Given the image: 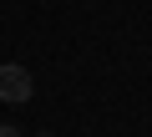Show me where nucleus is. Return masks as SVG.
Masks as SVG:
<instances>
[{
  "mask_svg": "<svg viewBox=\"0 0 152 137\" xmlns=\"http://www.w3.org/2000/svg\"><path fill=\"white\" fill-rule=\"evenodd\" d=\"M31 71H26V66H0V102H31Z\"/></svg>",
  "mask_w": 152,
  "mask_h": 137,
  "instance_id": "1",
  "label": "nucleus"
},
{
  "mask_svg": "<svg viewBox=\"0 0 152 137\" xmlns=\"http://www.w3.org/2000/svg\"><path fill=\"white\" fill-rule=\"evenodd\" d=\"M0 137H20V132H15V127H5V122H0Z\"/></svg>",
  "mask_w": 152,
  "mask_h": 137,
  "instance_id": "2",
  "label": "nucleus"
},
{
  "mask_svg": "<svg viewBox=\"0 0 152 137\" xmlns=\"http://www.w3.org/2000/svg\"><path fill=\"white\" fill-rule=\"evenodd\" d=\"M41 137H51V132H41Z\"/></svg>",
  "mask_w": 152,
  "mask_h": 137,
  "instance_id": "3",
  "label": "nucleus"
}]
</instances>
